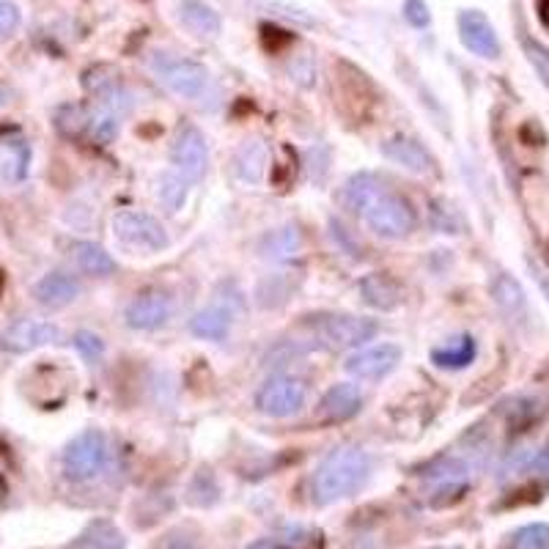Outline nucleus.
<instances>
[{
    "mask_svg": "<svg viewBox=\"0 0 549 549\" xmlns=\"http://www.w3.org/2000/svg\"><path fill=\"white\" fill-rule=\"evenodd\" d=\"M151 66H154V72H157L162 83L171 88L173 94H179L184 99H198L209 86L206 66L190 61V58H173L168 53H157Z\"/></svg>",
    "mask_w": 549,
    "mask_h": 549,
    "instance_id": "obj_5",
    "label": "nucleus"
},
{
    "mask_svg": "<svg viewBox=\"0 0 549 549\" xmlns=\"http://www.w3.org/2000/svg\"><path fill=\"white\" fill-rule=\"evenodd\" d=\"M363 404V393L355 382H341L324 393V399L319 401V418L324 423H341V420L355 418Z\"/></svg>",
    "mask_w": 549,
    "mask_h": 549,
    "instance_id": "obj_16",
    "label": "nucleus"
},
{
    "mask_svg": "<svg viewBox=\"0 0 549 549\" xmlns=\"http://www.w3.org/2000/svg\"><path fill=\"white\" fill-rule=\"evenodd\" d=\"M478 355V346L470 335H462V338H456V344L442 346V349H434L431 352V360L437 363L440 368H467Z\"/></svg>",
    "mask_w": 549,
    "mask_h": 549,
    "instance_id": "obj_26",
    "label": "nucleus"
},
{
    "mask_svg": "<svg viewBox=\"0 0 549 549\" xmlns=\"http://www.w3.org/2000/svg\"><path fill=\"white\" fill-rule=\"evenodd\" d=\"M363 220L366 226L382 239H401L410 234L418 217H415V209L410 206L407 198H401L399 193H390L388 187L371 201V204L363 209Z\"/></svg>",
    "mask_w": 549,
    "mask_h": 549,
    "instance_id": "obj_2",
    "label": "nucleus"
},
{
    "mask_svg": "<svg viewBox=\"0 0 549 549\" xmlns=\"http://www.w3.org/2000/svg\"><path fill=\"white\" fill-rule=\"evenodd\" d=\"M459 39L462 44L478 58L486 61H497L503 55V44L497 36L495 25L481 9H464L459 11Z\"/></svg>",
    "mask_w": 549,
    "mask_h": 549,
    "instance_id": "obj_9",
    "label": "nucleus"
},
{
    "mask_svg": "<svg viewBox=\"0 0 549 549\" xmlns=\"http://www.w3.org/2000/svg\"><path fill=\"white\" fill-rule=\"evenodd\" d=\"M157 549H201V547H198V541L190 539V536L171 533V536H165V539H162V544Z\"/></svg>",
    "mask_w": 549,
    "mask_h": 549,
    "instance_id": "obj_37",
    "label": "nucleus"
},
{
    "mask_svg": "<svg viewBox=\"0 0 549 549\" xmlns=\"http://www.w3.org/2000/svg\"><path fill=\"white\" fill-rule=\"evenodd\" d=\"M173 302L165 291H146L127 305L124 319L132 330H157L171 319Z\"/></svg>",
    "mask_w": 549,
    "mask_h": 549,
    "instance_id": "obj_13",
    "label": "nucleus"
},
{
    "mask_svg": "<svg viewBox=\"0 0 549 549\" xmlns=\"http://www.w3.org/2000/svg\"><path fill=\"white\" fill-rule=\"evenodd\" d=\"M431 226L442 231V234H462V217L445 201H434L431 204Z\"/></svg>",
    "mask_w": 549,
    "mask_h": 549,
    "instance_id": "obj_30",
    "label": "nucleus"
},
{
    "mask_svg": "<svg viewBox=\"0 0 549 549\" xmlns=\"http://www.w3.org/2000/svg\"><path fill=\"white\" fill-rule=\"evenodd\" d=\"M113 237L127 248L146 250V253L165 250L171 242L157 217L146 215V212H132V209L113 217Z\"/></svg>",
    "mask_w": 549,
    "mask_h": 549,
    "instance_id": "obj_6",
    "label": "nucleus"
},
{
    "mask_svg": "<svg viewBox=\"0 0 549 549\" xmlns=\"http://www.w3.org/2000/svg\"><path fill=\"white\" fill-rule=\"evenodd\" d=\"M190 330L198 338H206V341H223L228 330H231V311L220 308V305L204 308V311H198L190 319Z\"/></svg>",
    "mask_w": 549,
    "mask_h": 549,
    "instance_id": "obj_25",
    "label": "nucleus"
},
{
    "mask_svg": "<svg viewBox=\"0 0 549 549\" xmlns=\"http://www.w3.org/2000/svg\"><path fill=\"white\" fill-rule=\"evenodd\" d=\"M176 20L195 39H217L220 28H223L220 14L204 0H179L176 3Z\"/></svg>",
    "mask_w": 549,
    "mask_h": 549,
    "instance_id": "obj_14",
    "label": "nucleus"
},
{
    "mask_svg": "<svg viewBox=\"0 0 549 549\" xmlns=\"http://www.w3.org/2000/svg\"><path fill=\"white\" fill-rule=\"evenodd\" d=\"M539 20L549 28V0H539Z\"/></svg>",
    "mask_w": 549,
    "mask_h": 549,
    "instance_id": "obj_39",
    "label": "nucleus"
},
{
    "mask_svg": "<svg viewBox=\"0 0 549 549\" xmlns=\"http://www.w3.org/2000/svg\"><path fill=\"white\" fill-rule=\"evenodd\" d=\"M302 250V237L297 226H283L270 231L267 237L261 239V256L270 261H286L294 259Z\"/></svg>",
    "mask_w": 549,
    "mask_h": 549,
    "instance_id": "obj_24",
    "label": "nucleus"
},
{
    "mask_svg": "<svg viewBox=\"0 0 549 549\" xmlns=\"http://www.w3.org/2000/svg\"><path fill=\"white\" fill-rule=\"evenodd\" d=\"M108 464V440L97 429L77 434L64 451V475L69 481H91Z\"/></svg>",
    "mask_w": 549,
    "mask_h": 549,
    "instance_id": "obj_4",
    "label": "nucleus"
},
{
    "mask_svg": "<svg viewBox=\"0 0 549 549\" xmlns=\"http://www.w3.org/2000/svg\"><path fill=\"white\" fill-rule=\"evenodd\" d=\"M522 47H525V55H528V61L533 64V69H536V75L544 80L549 86V50L544 47L541 42H536V39H530V36H525L522 39Z\"/></svg>",
    "mask_w": 549,
    "mask_h": 549,
    "instance_id": "obj_32",
    "label": "nucleus"
},
{
    "mask_svg": "<svg viewBox=\"0 0 549 549\" xmlns=\"http://www.w3.org/2000/svg\"><path fill=\"white\" fill-rule=\"evenodd\" d=\"M401 346L396 344H377L368 346V349H360L357 355H352L346 360V374H352L355 379H382L388 377L393 368L399 366Z\"/></svg>",
    "mask_w": 549,
    "mask_h": 549,
    "instance_id": "obj_10",
    "label": "nucleus"
},
{
    "mask_svg": "<svg viewBox=\"0 0 549 549\" xmlns=\"http://www.w3.org/2000/svg\"><path fill=\"white\" fill-rule=\"evenodd\" d=\"M31 168V146L14 127L0 130V182L20 184Z\"/></svg>",
    "mask_w": 549,
    "mask_h": 549,
    "instance_id": "obj_12",
    "label": "nucleus"
},
{
    "mask_svg": "<svg viewBox=\"0 0 549 549\" xmlns=\"http://www.w3.org/2000/svg\"><path fill=\"white\" fill-rule=\"evenodd\" d=\"M530 267H533V264H530ZM533 275H536V280H539L541 291L547 294V300H549V280H547V275H544V272H541L539 267H533Z\"/></svg>",
    "mask_w": 549,
    "mask_h": 549,
    "instance_id": "obj_38",
    "label": "nucleus"
},
{
    "mask_svg": "<svg viewBox=\"0 0 549 549\" xmlns=\"http://www.w3.org/2000/svg\"><path fill=\"white\" fill-rule=\"evenodd\" d=\"M157 198L168 212H179L187 198V179L182 173H162L160 182H157Z\"/></svg>",
    "mask_w": 549,
    "mask_h": 549,
    "instance_id": "obj_27",
    "label": "nucleus"
},
{
    "mask_svg": "<svg viewBox=\"0 0 549 549\" xmlns=\"http://www.w3.org/2000/svg\"><path fill=\"white\" fill-rule=\"evenodd\" d=\"M511 549H549L547 522H530L525 528H519L511 539Z\"/></svg>",
    "mask_w": 549,
    "mask_h": 549,
    "instance_id": "obj_29",
    "label": "nucleus"
},
{
    "mask_svg": "<svg viewBox=\"0 0 549 549\" xmlns=\"http://www.w3.org/2000/svg\"><path fill=\"white\" fill-rule=\"evenodd\" d=\"M371 475V456L360 448H335L316 467L311 481V500L316 506H333L357 495Z\"/></svg>",
    "mask_w": 549,
    "mask_h": 549,
    "instance_id": "obj_1",
    "label": "nucleus"
},
{
    "mask_svg": "<svg viewBox=\"0 0 549 549\" xmlns=\"http://www.w3.org/2000/svg\"><path fill=\"white\" fill-rule=\"evenodd\" d=\"M377 330L379 324L374 319L352 316V313H330L313 322V333L319 338V344L330 352H344V349L366 344L377 335Z\"/></svg>",
    "mask_w": 549,
    "mask_h": 549,
    "instance_id": "obj_3",
    "label": "nucleus"
},
{
    "mask_svg": "<svg viewBox=\"0 0 549 549\" xmlns=\"http://www.w3.org/2000/svg\"><path fill=\"white\" fill-rule=\"evenodd\" d=\"M61 341V330L53 322H44V319H20L9 327L6 333V346L11 352H31L39 346L55 344Z\"/></svg>",
    "mask_w": 549,
    "mask_h": 549,
    "instance_id": "obj_15",
    "label": "nucleus"
},
{
    "mask_svg": "<svg viewBox=\"0 0 549 549\" xmlns=\"http://www.w3.org/2000/svg\"><path fill=\"white\" fill-rule=\"evenodd\" d=\"M248 549H280L278 544H272V541H256V544H250Z\"/></svg>",
    "mask_w": 549,
    "mask_h": 549,
    "instance_id": "obj_40",
    "label": "nucleus"
},
{
    "mask_svg": "<svg viewBox=\"0 0 549 549\" xmlns=\"http://www.w3.org/2000/svg\"><path fill=\"white\" fill-rule=\"evenodd\" d=\"M423 481L431 489V495L459 497L470 484V464L456 456H442L423 470Z\"/></svg>",
    "mask_w": 549,
    "mask_h": 549,
    "instance_id": "obj_11",
    "label": "nucleus"
},
{
    "mask_svg": "<svg viewBox=\"0 0 549 549\" xmlns=\"http://www.w3.org/2000/svg\"><path fill=\"white\" fill-rule=\"evenodd\" d=\"M20 28V9L11 0H0V39H9Z\"/></svg>",
    "mask_w": 549,
    "mask_h": 549,
    "instance_id": "obj_35",
    "label": "nucleus"
},
{
    "mask_svg": "<svg viewBox=\"0 0 549 549\" xmlns=\"http://www.w3.org/2000/svg\"><path fill=\"white\" fill-rule=\"evenodd\" d=\"M533 456H536V451L528 448V445H519V448H514V451L508 453L506 459H503V467H500V481H511V478H517V475L528 473Z\"/></svg>",
    "mask_w": 549,
    "mask_h": 549,
    "instance_id": "obj_31",
    "label": "nucleus"
},
{
    "mask_svg": "<svg viewBox=\"0 0 549 549\" xmlns=\"http://www.w3.org/2000/svg\"><path fill=\"white\" fill-rule=\"evenodd\" d=\"M91 116H88V135L102 143V146H108L110 140L119 135V113H113L105 105H99L97 110H88Z\"/></svg>",
    "mask_w": 549,
    "mask_h": 549,
    "instance_id": "obj_28",
    "label": "nucleus"
},
{
    "mask_svg": "<svg viewBox=\"0 0 549 549\" xmlns=\"http://www.w3.org/2000/svg\"><path fill=\"white\" fill-rule=\"evenodd\" d=\"M72 261L77 264V270H83L86 275H97V278L116 272L113 256L105 248L94 245V242H75L72 245Z\"/></svg>",
    "mask_w": 549,
    "mask_h": 549,
    "instance_id": "obj_23",
    "label": "nucleus"
},
{
    "mask_svg": "<svg viewBox=\"0 0 549 549\" xmlns=\"http://www.w3.org/2000/svg\"><path fill=\"white\" fill-rule=\"evenodd\" d=\"M404 20L410 22L412 28H429L431 11L426 6V0H407L404 3Z\"/></svg>",
    "mask_w": 549,
    "mask_h": 549,
    "instance_id": "obj_34",
    "label": "nucleus"
},
{
    "mask_svg": "<svg viewBox=\"0 0 549 549\" xmlns=\"http://www.w3.org/2000/svg\"><path fill=\"white\" fill-rule=\"evenodd\" d=\"M270 168V149L259 138L245 140L234 154V176L245 184H259Z\"/></svg>",
    "mask_w": 549,
    "mask_h": 549,
    "instance_id": "obj_18",
    "label": "nucleus"
},
{
    "mask_svg": "<svg viewBox=\"0 0 549 549\" xmlns=\"http://www.w3.org/2000/svg\"><path fill=\"white\" fill-rule=\"evenodd\" d=\"M360 297L377 311H393L404 300L399 280L390 278L388 272H374V275H366L360 280Z\"/></svg>",
    "mask_w": 549,
    "mask_h": 549,
    "instance_id": "obj_20",
    "label": "nucleus"
},
{
    "mask_svg": "<svg viewBox=\"0 0 549 549\" xmlns=\"http://www.w3.org/2000/svg\"><path fill=\"white\" fill-rule=\"evenodd\" d=\"M33 297L44 308H66L80 297V280L66 272H50L33 286Z\"/></svg>",
    "mask_w": 549,
    "mask_h": 549,
    "instance_id": "obj_19",
    "label": "nucleus"
},
{
    "mask_svg": "<svg viewBox=\"0 0 549 549\" xmlns=\"http://www.w3.org/2000/svg\"><path fill=\"white\" fill-rule=\"evenodd\" d=\"M382 190H385V184L379 182L377 176L360 173V176H352V179L338 190V204L344 206L346 212H352V215H363V209H366Z\"/></svg>",
    "mask_w": 549,
    "mask_h": 549,
    "instance_id": "obj_21",
    "label": "nucleus"
},
{
    "mask_svg": "<svg viewBox=\"0 0 549 549\" xmlns=\"http://www.w3.org/2000/svg\"><path fill=\"white\" fill-rule=\"evenodd\" d=\"M530 475H536L541 484L549 486V442L541 448V451H536V456H533V462H530Z\"/></svg>",
    "mask_w": 549,
    "mask_h": 549,
    "instance_id": "obj_36",
    "label": "nucleus"
},
{
    "mask_svg": "<svg viewBox=\"0 0 549 549\" xmlns=\"http://www.w3.org/2000/svg\"><path fill=\"white\" fill-rule=\"evenodd\" d=\"M3 102H6V91L0 88V105H3Z\"/></svg>",
    "mask_w": 549,
    "mask_h": 549,
    "instance_id": "obj_41",
    "label": "nucleus"
},
{
    "mask_svg": "<svg viewBox=\"0 0 549 549\" xmlns=\"http://www.w3.org/2000/svg\"><path fill=\"white\" fill-rule=\"evenodd\" d=\"M382 154L393 160L401 168H407L412 173H434L437 168V162L431 157L429 151L420 146L418 140L404 138V135H396V138H390L382 143Z\"/></svg>",
    "mask_w": 549,
    "mask_h": 549,
    "instance_id": "obj_17",
    "label": "nucleus"
},
{
    "mask_svg": "<svg viewBox=\"0 0 549 549\" xmlns=\"http://www.w3.org/2000/svg\"><path fill=\"white\" fill-rule=\"evenodd\" d=\"M75 346L77 352L86 357L88 363H99L102 355H105V341H102L99 335L88 333V330H80V333L75 335Z\"/></svg>",
    "mask_w": 549,
    "mask_h": 549,
    "instance_id": "obj_33",
    "label": "nucleus"
},
{
    "mask_svg": "<svg viewBox=\"0 0 549 549\" xmlns=\"http://www.w3.org/2000/svg\"><path fill=\"white\" fill-rule=\"evenodd\" d=\"M492 297H495L497 308L506 313L508 319H519L528 311V294L522 289L514 275L508 272H497L495 280H492Z\"/></svg>",
    "mask_w": 549,
    "mask_h": 549,
    "instance_id": "obj_22",
    "label": "nucleus"
},
{
    "mask_svg": "<svg viewBox=\"0 0 549 549\" xmlns=\"http://www.w3.org/2000/svg\"><path fill=\"white\" fill-rule=\"evenodd\" d=\"M305 404V385L294 377H272L256 393V407L270 418H289Z\"/></svg>",
    "mask_w": 549,
    "mask_h": 549,
    "instance_id": "obj_8",
    "label": "nucleus"
},
{
    "mask_svg": "<svg viewBox=\"0 0 549 549\" xmlns=\"http://www.w3.org/2000/svg\"><path fill=\"white\" fill-rule=\"evenodd\" d=\"M171 162L187 182H198L209 165V146H206L204 132L193 124H184L171 143Z\"/></svg>",
    "mask_w": 549,
    "mask_h": 549,
    "instance_id": "obj_7",
    "label": "nucleus"
}]
</instances>
